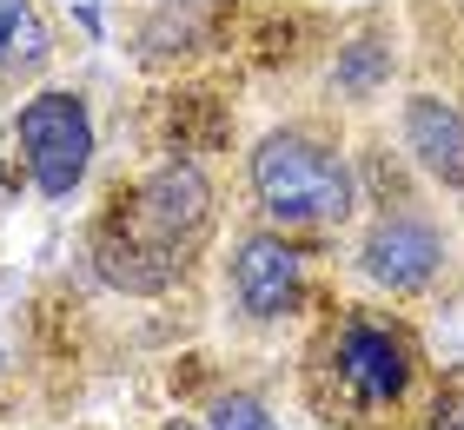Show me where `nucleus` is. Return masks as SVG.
Masks as SVG:
<instances>
[{
	"label": "nucleus",
	"instance_id": "f257e3e1",
	"mask_svg": "<svg viewBox=\"0 0 464 430\" xmlns=\"http://www.w3.org/2000/svg\"><path fill=\"white\" fill-rule=\"evenodd\" d=\"M305 404L325 430H392L411 424L425 391V338L405 311L339 305L305 344Z\"/></svg>",
	"mask_w": 464,
	"mask_h": 430
},
{
	"label": "nucleus",
	"instance_id": "f03ea898",
	"mask_svg": "<svg viewBox=\"0 0 464 430\" xmlns=\"http://www.w3.org/2000/svg\"><path fill=\"white\" fill-rule=\"evenodd\" d=\"M213 219H219V199H213L206 166L173 153L153 172H140L113 199L107 219H93V232H87L93 272L126 298H160L179 285L193 252L213 239Z\"/></svg>",
	"mask_w": 464,
	"mask_h": 430
},
{
	"label": "nucleus",
	"instance_id": "7ed1b4c3",
	"mask_svg": "<svg viewBox=\"0 0 464 430\" xmlns=\"http://www.w3.org/2000/svg\"><path fill=\"white\" fill-rule=\"evenodd\" d=\"M246 192H252V212H259L266 225L292 232V239L345 232L358 219V199H365L352 153L312 119H285V126H272V133L252 139Z\"/></svg>",
	"mask_w": 464,
	"mask_h": 430
},
{
	"label": "nucleus",
	"instance_id": "20e7f679",
	"mask_svg": "<svg viewBox=\"0 0 464 430\" xmlns=\"http://www.w3.org/2000/svg\"><path fill=\"white\" fill-rule=\"evenodd\" d=\"M14 159L27 172V192L47 205H67L93 172L100 133H93V106L73 93V86H34V93L14 100L7 119Z\"/></svg>",
	"mask_w": 464,
	"mask_h": 430
},
{
	"label": "nucleus",
	"instance_id": "39448f33",
	"mask_svg": "<svg viewBox=\"0 0 464 430\" xmlns=\"http://www.w3.org/2000/svg\"><path fill=\"white\" fill-rule=\"evenodd\" d=\"M352 258H358V278L378 285L385 298H425L451 265V232L418 199H398V205L372 212V225L358 232Z\"/></svg>",
	"mask_w": 464,
	"mask_h": 430
},
{
	"label": "nucleus",
	"instance_id": "423d86ee",
	"mask_svg": "<svg viewBox=\"0 0 464 430\" xmlns=\"http://www.w3.org/2000/svg\"><path fill=\"white\" fill-rule=\"evenodd\" d=\"M226 291L239 305L246 325H285V318L305 311V252L292 232L279 225H252L232 239V258H226Z\"/></svg>",
	"mask_w": 464,
	"mask_h": 430
},
{
	"label": "nucleus",
	"instance_id": "0eeeda50",
	"mask_svg": "<svg viewBox=\"0 0 464 430\" xmlns=\"http://www.w3.org/2000/svg\"><path fill=\"white\" fill-rule=\"evenodd\" d=\"M398 146L438 192H464V106L451 93L418 86L398 106Z\"/></svg>",
	"mask_w": 464,
	"mask_h": 430
},
{
	"label": "nucleus",
	"instance_id": "6e6552de",
	"mask_svg": "<svg viewBox=\"0 0 464 430\" xmlns=\"http://www.w3.org/2000/svg\"><path fill=\"white\" fill-rule=\"evenodd\" d=\"M53 20L40 14V0H0V93L20 100L53 73Z\"/></svg>",
	"mask_w": 464,
	"mask_h": 430
},
{
	"label": "nucleus",
	"instance_id": "1a4fd4ad",
	"mask_svg": "<svg viewBox=\"0 0 464 430\" xmlns=\"http://www.w3.org/2000/svg\"><path fill=\"white\" fill-rule=\"evenodd\" d=\"M392 73H398V47H392L385 27H372V33H352L339 47L325 86H332V100H345V106H372L392 86Z\"/></svg>",
	"mask_w": 464,
	"mask_h": 430
},
{
	"label": "nucleus",
	"instance_id": "9d476101",
	"mask_svg": "<svg viewBox=\"0 0 464 430\" xmlns=\"http://www.w3.org/2000/svg\"><path fill=\"white\" fill-rule=\"evenodd\" d=\"M199 430H279V417H272L266 397L252 391H213L199 411Z\"/></svg>",
	"mask_w": 464,
	"mask_h": 430
},
{
	"label": "nucleus",
	"instance_id": "9b49d317",
	"mask_svg": "<svg viewBox=\"0 0 464 430\" xmlns=\"http://www.w3.org/2000/svg\"><path fill=\"white\" fill-rule=\"evenodd\" d=\"M411 430H464V371H451V377L425 397V411L411 417Z\"/></svg>",
	"mask_w": 464,
	"mask_h": 430
},
{
	"label": "nucleus",
	"instance_id": "f8f14e48",
	"mask_svg": "<svg viewBox=\"0 0 464 430\" xmlns=\"http://www.w3.org/2000/svg\"><path fill=\"white\" fill-rule=\"evenodd\" d=\"M20 186H27V172H20V159H14V139L0 146V212L7 205H20Z\"/></svg>",
	"mask_w": 464,
	"mask_h": 430
},
{
	"label": "nucleus",
	"instance_id": "ddd939ff",
	"mask_svg": "<svg viewBox=\"0 0 464 430\" xmlns=\"http://www.w3.org/2000/svg\"><path fill=\"white\" fill-rule=\"evenodd\" d=\"M0 377H7V351H0Z\"/></svg>",
	"mask_w": 464,
	"mask_h": 430
}]
</instances>
